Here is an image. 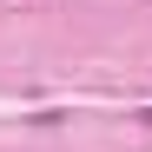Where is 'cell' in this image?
I'll use <instances>...</instances> for the list:
<instances>
[{"label": "cell", "instance_id": "1", "mask_svg": "<svg viewBox=\"0 0 152 152\" xmlns=\"http://www.w3.org/2000/svg\"><path fill=\"white\" fill-rule=\"evenodd\" d=\"M139 119H145V126H152V106H145V113H139Z\"/></svg>", "mask_w": 152, "mask_h": 152}]
</instances>
